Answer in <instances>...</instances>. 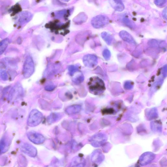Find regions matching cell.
Instances as JSON below:
<instances>
[{"instance_id": "9c48e42d", "label": "cell", "mask_w": 167, "mask_h": 167, "mask_svg": "<svg viewBox=\"0 0 167 167\" xmlns=\"http://www.w3.org/2000/svg\"><path fill=\"white\" fill-rule=\"evenodd\" d=\"M155 157L154 154L148 152L143 154L140 156L139 162L142 165H147L151 163L154 159Z\"/></svg>"}, {"instance_id": "7402d4cb", "label": "cell", "mask_w": 167, "mask_h": 167, "mask_svg": "<svg viewBox=\"0 0 167 167\" xmlns=\"http://www.w3.org/2000/svg\"><path fill=\"white\" fill-rule=\"evenodd\" d=\"M166 1H163V0H158L154 1L155 3L159 7H162L166 3Z\"/></svg>"}, {"instance_id": "9a60e30c", "label": "cell", "mask_w": 167, "mask_h": 167, "mask_svg": "<svg viewBox=\"0 0 167 167\" xmlns=\"http://www.w3.org/2000/svg\"><path fill=\"white\" fill-rule=\"evenodd\" d=\"M62 116L61 114L59 113H52L48 117V122L50 124L54 123L60 119L62 118Z\"/></svg>"}, {"instance_id": "5bb4252c", "label": "cell", "mask_w": 167, "mask_h": 167, "mask_svg": "<svg viewBox=\"0 0 167 167\" xmlns=\"http://www.w3.org/2000/svg\"><path fill=\"white\" fill-rule=\"evenodd\" d=\"M85 161L79 157L74 158L71 164L70 167H83L85 165Z\"/></svg>"}, {"instance_id": "277c9868", "label": "cell", "mask_w": 167, "mask_h": 167, "mask_svg": "<svg viewBox=\"0 0 167 167\" xmlns=\"http://www.w3.org/2000/svg\"><path fill=\"white\" fill-rule=\"evenodd\" d=\"M98 59L93 55L88 54L85 55L83 58V62L85 66L93 68L98 63Z\"/></svg>"}, {"instance_id": "cb8c5ba5", "label": "cell", "mask_w": 167, "mask_h": 167, "mask_svg": "<svg viewBox=\"0 0 167 167\" xmlns=\"http://www.w3.org/2000/svg\"><path fill=\"white\" fill-rule=\"evenodd\" d=\"M163 16L164 19H167V8H165L164 10L163 13Z\"/></svg>"}, {"instance_id": "ba28073f", "label": "cell", "mask_w": 167, "mask_h": 167, "mask_svg": "<svg viewBox=\"0 0 167 167\" xmlns=\"http://www.w3.org/2000/svg\"><path fill=\"white\" fill-rule=\"evenodd\" d=\"M105 141L106 138L104 135L100 134L93 136L90 140L91 144L96 147L102 146Z\"/></svg>"}, {"instance_id": "e0dca14e", "label": "cell", "mask_w": 167, "mask_h": 167, "mask_svg": "<svg viewBox=\"0 0 167 167\" xmlns=\"http://www.w3.org/2000/svg\"><path fill=\"white\" fill-rule=\"evenodd\" d=\"M84 79V78L82 74H79L76 77L73 79V82L77 84L82 83Z\"/></svg>"}, {"instance_id": "2e32d148", "label": "cell", "mask_w": 167, "mask_h": 167, "mask_svg": "<svg viewBox=\"0 0 167 167\" xmlns=\"http://www.w3.org/2000/svg\"><path fill=\"white\" fill-rule=\"evenodd\" d=\"M101 36L104 41L108 45H110L113 41V37L111 35L107 32H104L102 33Z\"/></svg>"}, {"instance_id": "d6986e66", "label": "cell", "mask_w": 167, "mask_h": 167, "mask_svg": "<svg viewBox=\"0 0 167 167\" xmlns=\"http://www.w3.org/2000/svg\"><path fill=\"white\" fill-rule=\"evenodd\" d=\"M78 68L74 66H71L69 68V74L71 76H73L75 73L78 71Z\"/></svg>"}, {"instance_id": "ffe728a7", "label": "cell", "mask_w": 167, "mask_h": 167, "mask_svg": "<svg viewBox=\"0 0 167 167\" xmlns=\"http://www.w3.org/2000/svg\"><path fill=\"white\" fill-rule=\"evenodd\" d=\"M103 56L105 59L108 60L111 57V53L109 50L107 49H105L103 53Z\"/></svg>"}, {"instance_id": "4fadbf2b", "label": "cell", "mask_w": 167, "mask_h": 167, "mask_svg": "<svg viewBox=\"0 0 167 167\" xmlns=\"http://www.w3.org/2000/svg\"><path fill=\"white\" fill-rule=\"evenodd\" d=\"M82 108V107L79 105H74L67 108L66 112L69 115L74 114L80 112Z\"/></svg>"}, {"instance_id": "603a6c76", "label": "cell", "mask_w": 167, "mask_h": 167, "mask_svg": "<svg viewBox=\"0 0 167 167\" xmlns=\"http://www.w3.org/2000/svg\"><path fill=\"white\" fill-rule=\"evenodd\" d=\"M55 88V87L54 85H49L46 86L45 87V89L47 91H51L54 90Z\"/></svg>"}, {"instance_id": "3957f363", "label": "cell", "mask_w": 167, "mask_h": 167, "mask_svg": "<svg viewBox=\"0 0 167 167\" xmlns=\"http://www.w3.org/2000/svg\"><path fill=\"white\" fill-rule=\"evenodd\" d=\"M100 81V80L97 77L91 78L90 79L88 85L90 93L95 94L99 93L101 86Z\"/></svg>"}, {"instance_id": "8fae6325", "label": "cell", "mask_w": 167, "mask_h": 167, "mask_svg": "<svg viewBox=\"0 0 167 167\" xmlns=\"http://www.w3.org/2000/svg\"><path fill=\"white\" fill-rule=\"evenodd\" d=\"M120 37L124 41L130 44H135V42L132 36L127 32L123 30L120 33Z\"/></svg>"}, {"instance_id": "30bf717a", "label": "cell", "mask_w": 167, "mask_h": 167, "mask_svg": "<svg viewBox=\"0 0 167 167\" xmlns=\"http://www.w3.org/2000/svg\"><path fill=\"white\" fill-rule=\"evenodd\" d=\"M104 158V156L101 151L96 150L93 152L91 157V160L95 164H99L102 162Z\"/></svg>"}, {"instance_id": "52a82bcc", "label": "cell", "mask_w": 167, "mask_h": 167, "mask_svg": "<svg viewBox=\"0 0 167 167\" xmlns=\"http://www.w3.org/2000/svg\"><path fill=\"white\" fill-rule=\"evenodd\" d=\"M27 136L29 139L35 144H42L45 140V138L42 135L36 132H28L27 134Z\"/></svg>"}, {"instance_id": "6da1fadb", "label": "cell", "mask_w": 167, "mask_h": 167, "mask_svg": "<svg viewBox=\"0 0 167 167\" xmlns=\"http://www.w3.org/2000/svg\"><path fill=\"white\" fill-rule=\"evenodd\" d=\"M43 118V115L41 112L37 109H33L29 115L28 124L30 127H35L41 123Z\"/></svg>"}, {"instance_id": "7a4b0ae2", "label": "cell", "mask_w": 167, "mask_h": 167, "mask_svg": "<svg viewBox=\"0 0 167 167\" xmlns=\"http://www.w3.org/2000/svg\"><path fill=\"white\" fill-rule=\"evenodd\" d=\"M109 18L106 16L100 15L94 17L92 20V26L96 28H103L109 23Z\"/></svg>"}, {"instance_id": "8992f818", "label": "cell", "mask_w": 167, "mask_h": 167, "mask_svg": "<svg viewBox=\"0 0 167 167\" xmlns=\"http://www.w3.org/2000/svg\"><path fill=\"white\" fill-rule=\"evenodd\" d=\"M34 70V66L33 60L31 58H28L25 65L23 73L25 78H28L33 74Z\"/></svg>"}, {"instance_id": "ac0fdd59", "label": "cell", "mask_w": 167, "mask_h": 167, "mask_svg": "<svg viewBox=\"0 0 167 167\" xmlns=\"http://www.w3.org/2000/svg\"><path fill=\"white\" fill-rule=\"evenodd\" d=\"M7 144L4 139H3L0 141V154H2L5 152L7 147Z\"/></svg>"}, {"instance_id": "7c38bea8", "label": "cell", "mask_w": 167, "mask_h": 167, "mask_svg": "<svg viewBox=\"0 0 167 167\" xmlns=\"http://www.w3.org/2000/svg\"><path fill=\"white\" fill-rule=\"evenodd\" d=\"M109 2L113 8L116 11L121 12L124 9V5L122 2L120 1H110Z\"/></svg>"}, {"instance_id": "44dd1931", "label": "cell", "mask_w": 167, "mask_h": 167, "mask_svg": "<svg viewBox=\"0 0 167 167\" xmlns=\"http://www.w3.org/2000/svg\"><path fill=\"white\" fill-rule=\"evenodd\" d=\"M123 22L128 27L131 28H134V24L129 19L125 18L123 19Z\"/></svg>"}, {"instance_id": "5b68a950", "label": "cell", "mask_w": 167, "mask_h": 167, "mask_svg": "<svg viewBox=\"0 0 167 167\" xmlns=\"http://www.w3.org/2000/svg\"><path fill=\"white\" fill-rule=\"evenodd\" d=\"M20 148L23 152L31 157H35L37 155L36 148L32 145L24 144L20 146Z\"/></svg>"}]
</instances>
